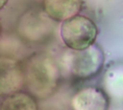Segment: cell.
Wrapping results in <instances>:
<instances>
[{"mask_svg":"<svg viewBox=\"0 0 123 110\" xmlns=\"http://www.w3.org/2000/svg\"><path fill=\"white\" fill-rule=\"evenodd\" d=\"M82 0H43V11L52 20L64 21L79 13Z\"/></svg>","mask_w":123,"mask_h":110,"instance_id":"cell-6","label":"cell"},{"mask_svg":"<svg viewBox=\"0 0 123 110\" xmlns=\"http://www.w3.org/2000/svg\"><path fill=\"white\" fill-rule=\"evenodd\" d=\"M73 110H108L107 95L96 87H84L78 90L71 99Z\"/></svg>","mask_w":123,"mask_h":110,"instance_id":"cell-5","label":"cell"},{"mask_svg":"<svg viewBox=\"0 0 123 110\" xmlns=\"http://www.w3.org/2000/svg\"><path fill=\"white\" fill-rule=\"evenodd\" d=\"M25 85L34 98H49L57 89L60 68L47 55L36 54L30 56L23 67Z\"/></svg>","mask_w":123,"mask_h":110,"instance_id":"cell-1","label":"cell"},{"mask_svg":"<svg viewBox=\"0 0 123 110\" xmlns=\"http://www.w3.org/2000/svg\"><path fill=\"white\" fill-rule=\"evenodd\" d=\"M98 30L96 24L85 15L76 14L62 21L60 34L68 49L82 50L94 44Z\"/></svg>","mask_w":123,"mask_h":110,"instance_id":"cell-3","label":"cell"},{"mask_svg":"<svg viewBox=\"0 0 123 110\" xmlns=\"http://www.w3.org/2000/svg\"><path fill=\"white\" fill-rule=\"evenodd\" d=\"M0 33H1V24H0Z\"/></svg>","mask_w":123,"mask_h":110,"instance_id":"cell-9","label":"cell"},{"mask_svg":"<svg viewBox=\"0 0 123 110\" xmlns=\"http://www.w3.org/2000/svg\"><path fill=\"white\" fill-rule=\"evenodd\" d=\"M8 1H9V0H0V10L3 9V8L6 6V4L8 3Z\"/></svg>","mask_w":123,"mask_h":110,"instance_id":"cell-8","label":"cell"},{"mask_svg":"<svg viewBox=\"0 0 123 110\" xmlns=\"http://www.w3.org/2000/svg\"><path fill=\"white\" fill-rule=\"evenodd\" d=\"M25 85L23 67L14 59L0 57V96L18 92Z\"/></svg>","mask_w":123,"mask_h":110,"instance_id":"cell-4","label":"cell"},{"mask_svg":"<svg viewBox=\"0 0 123 110\" xmlns=\"http://www.w3.org/2000/svg\"><path fill=\"white\" fill-rule=\"evenodd\" d=\"M0 110H38L36 99L26 92H15L5 97Z\"/></svg>","mask_w":123,"mask_h":110,"instance_id":"cell-7","label":"cell"},{"mask_svg":"<svg viewBox=\"0 0 123 110\" xmlns=\"http://www.w3.org/2000/svg\"><path fill=\"white\" fill-rule=\"evenodd\" d=\"M104 63V54L101 48L92 44L82 50L67 49L61 56L60 66L68 77L86 79L95 76Z\"/></svg>","mask_w":123,"mask_h":110,"instance_id":"cell-2","label":"cell"}]
</instances>
